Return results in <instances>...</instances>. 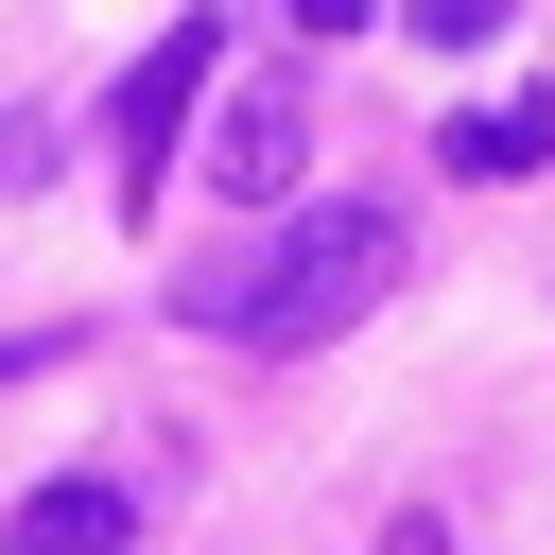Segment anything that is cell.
Returning <instances> with one entry per match:
<instances>
[{"instance_id":"3957f363","label":"cell","mask_w":555,"mask_h":555,"mask_svg":"<svg viewBox=\"0 0 555 555\" xmlns=\"http://www.w3.org/2000/svg\"><path fill=\"white\" fill-rule=\"evenodd\" d=\"M295 156H312L295 87H243V104H225V139H208V173H225V191H295Z\"/></svg>"},{"instance_id":"7a4b0ae2","label":"cell","mask_w":555,"mask_h":555,"mask_svg":"<svg viewBox=\"0 0 555 555\" xmlns=\"http://www.w3.org/2000/svg\"><path fill=\"white\" fill-rule=\"evenodd\" d=\"M208 69H225V35H208V17H173V35L121 69V104H104V121H121V208H156V191H173V139H191Z\"/></svg>"},{"instance_id":"5b68a950","label":"cell","mask_w":555,"mask_h":555,"mask_svg":"<svg viewBox=\"0 0 555 555\" xmlns=\"http://www.w3.org/2000/svg\"><path fill=\"white\" fill-rule=\"evenodd\" d=\"M434 156H451V173H555V104H486V121H451Z\"/></svg>"},{"instance_id":"6da1fadb","label":"cell","mask_w":555,"mask_h":555,"mask_svg":"<svg viewBox=\"0 0 555 555\" xmlns=\"http://www.w3.org/2000/svg\"><path fill=\"white\" fill-rule=\"evenodd\" d=\"M382 278H399V225H382V208H312V225H278L260 260L173 278V312L225 330V347H330L347 312H382Z\"/></svg>"},{"instance_id":"277c9868","label":"cell","mask_w":555,"mask_h":555,"mask_svg":"<svg viewBox=\"0 0 555 555\" xmlns=\"http://www.w3.org/2000/svg\"><path fill=\"white\" fill-rule=\"evenodd\" d=\"M121 538H139L121 486H35V503L0 520V555H121Z\"/></svg>"},{"instance_id":"8992f818","label":"cell","mask_w":555,"mask_h":555,"mask_svg":"<svg viewBox=\"0 0 555 555\" xmlns=\"http://www.w3.org/2000/svg\"><path fill=\"white\" fill-rule=\"evenodd\" d=\"M35 364H52V347H35V330H17V347H0V382H35Z\"/></svg>"}]
</instances>
